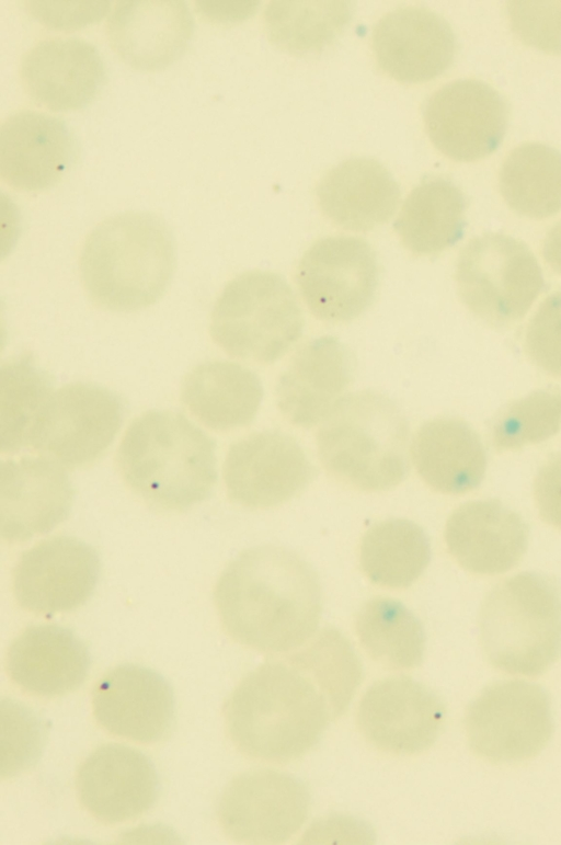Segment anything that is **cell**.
I'll use <instances>...</instances> for the list:
<instances>
[{"instance_id": "17", "label": "cell", "mask_w": 561, "mask_h": 845, "mask_svg": "<svg viewBox=\"0 0 561 845\" xmlns=\"http://www.w3.org/2000/svg\"><path fill=\"white\" fill-rule=\"evenodd\" d=\"M96 721L110 733L139 743L160 741L174 719L171 685L158 672L137 664L110 670L92 693Z\"/></svg>"}, {"instance_id": "36", "label": "cell", "mask_w": 561, "mask_h": 845, "mask_svg": "<svg viewBox=\"0 0 561 845\" xmlns=\"http://www.w3.org/2000/svg\"><path fill=\"white\" fill-rule=\"evenodd\" d=\"M560 425L561 392L537 390L499 413L492 425V443L497 450L517 449L550 438Z\"/></svg>"}, {"instance_id": "35", "label": "cell", "mask_w": 561, "mask_h": 845, "mask_svg": "<svg viewBox=\"0 0 561 845\" xmlns=\"http://www.w3.org/2000/svg\"><path fill=\"white\" fill-rule=\"evenodd\" d=\"M1 450L30 445L33 429L54 392L51 376L24 353L1 367Z\"/></svg>"}, {"instance_id": "7", "label": "cell", "mask_w": 561, "mask_h": 845, "mask_svg": "<svg viewBox=\"0 0 561 845\" xmlns=\"http://www.w3.org/2000/svg\"><path fill=\"white\" fill-rule=\"evenodd\" d=\"M302 328L291 287L270 271H249L231 279L211 311L214 342L231 356L263 364L282 357Z\"/></svg>"}, {"instance_id": "43", "label": "cell", "mask_w": 561, "mask_h": 845, "mask_svg": "<svg viewBox=\"0 0 561 845\" xmlns=\"http://www.w3.org/2000/svg\"><path fill=\"white\" fill-rule=\"evenodd\" d=\"M259 1H195L197 12L206 20L218 24L238 23L255 13Z\"/></svg>"}, {"instance_id": "42", "label": "cell", "mask_w": 561, "mask_h": 845, "mask_svg": "<svg viewBox=\"0 0 561 845\" xmlns=\"http://www.w3.org/2000/svg\"><path fill=\"white\" fill-rule=\"evenodd\" d=\"M305 835L304 842H374V833L365 822L345 815L320 820Z\"/></svg>"}, {"instance_id": "21", "label": "cell", "mask_w": 561, "mask_h": 845, "mask_svg": "<svg viewBox=\"0 0 561 845\" xmlns=\"http://www.w3.org/2000/svg\"><path fill=\"white\" fill-rule=\"evenodd\" d=\"M194 32L183 1L124 0L112 11L106 34L116 55L141 71L163 70L187 48Z\"/></svg>"}, {"instance_id": "1", "label": "cell", "mask_w": 561, "mask_h": 845, "mask_svg": "<svg viewBox=\"0 0 561 845\" xmlns=\"http://www.w3.org/2000/svg\"><path fill=\"white\" fill-rule=\"evenodd\" d=\"M227 633L251 649L282 653L316 632L322 591L313 568L279 546L252 547L224 570L214 592Z\"/></svg>"}, {"instance_id": "11", "label": "cell", "mask_w": 561, "mask_h": 845, "mask_svg": "<svg viewBox=\"0 0 561 845\" xmlns=\"http://www.w3.org/2000/svg\"><path fill=\"white\" fill-rule=\"evenodd\" d=\"M378 261L363 239L337 236L316 241L298 263L296 281L314 317L347 322L371 304L378 285Z\"/></svg>"}, {"instance_id": "30", "label": "cell", "mask_w": 561, "mask_h": 845, "mask_svg": "<svg viewBox=\"0 0 561 845\" xmlns=\"http://www.w3.org/2000/svg\"><path fill=\"white\" fill-rule=\"evenodd\" d=\"M465 212L466 198L456 184L426 178L405 198L393 228L411 252L435 254L462 238Z\"/></svg>"}, {"instance_id": "32", "label": "cell", "mask_w": 561, "mask_h": 845, "mask_svg": "<svg viewBox=\"0 0 561 845\" xmlns=\"http://www.w3.org/2000/svg\"><path fill=\"white\" fill-rule=\"evenodd\" d=\"M500 190L516 213L535 219L561 209V153L554 148L527 142L515 148L500 172Z\"/></svg>"}, {"instance_id": "10", "label": "cell", "mask_w": 561, "mask_h": 845, "mask_svg": "<svg viewBox=\"0 0 561 845\" xmlns=\"http://www.w3.org/2000/svg\"><path fill=\"white\" fill-rule=\"evenodd\" d=\"M123 420V401L112 390L90 382L68 384L53 392L30 446L61 466H83L111 445Z\"/></svg>"}, {"instance_id": "12", "label": "cell", "mask_w": 561, "mask_h": 845, "mask_svg": "<svg viewBox=\"0 0 561 845\" xmlns=\"http://www.w3.org/2000/svg\"><path fill=\"white\" fill-rule=\"evenodd\" d=\"M309 806V790L299 778L273 769H256L234 777L225 787L217 812L230 840L279 844L302 826Z\"/></svg>"}, {"instance_id": "2", "label": "cell", "mask_w": 561, "mask_h": 845, "mask_svg": "<svg viewBox=\"0 0 561 845\" xmlns=\"http://www.w3.org/2000/svg\"><path fill=\"white\" fill-rule=\"evenodd\" d=\"M337 717L330 694L299 649L250 672L225 706L234 745L251 757L274 763L307 753Z\"/></svg>"}, {"instance_id": "33", "label": "cell", "mask_w": 561, "mask_h": 845, "mask_svg": "<svg viewBox=\"0 0 561 845\" xmlns=\"http://www.w3.org/2000/svg\"><path fill=\"white\" fill-rule=\"evenodd\" d=\"M362 647L371 659L393 670L419 666L424 658L425 632L419 618L402 603L374 597L355 621Z\"/></svg>"}, {"instance_id": "3", "label": "cell", "mask_w": 561, "mask_h": 845, "mask_svg": "<svg viewBox=\"0 0 561 845\" xmlns=\"http://www.w3.org/2000/svg\"><path fill=\"white\" fill-rule=\"evenodd\" d=\"M175 261L174 237L163 219L125 212L106 218L87 237L80 273L94 304L130 312L153 305L164 294Z\"/></svg>"}, {"instance_id": "37", "label": "cell", "mask_w": 561, "mask_h": 845, "mask_svg": "<svg viewBox=\"0 0 561 845\" xmlns=\"http://www.w3.org/2000/svg\"><path fill=\"white\" fill-rule=\"evenodd\" d=\"M1 777L10 778L36 764L47 728L33 710L9 698L1 700Z\"/></svg>"}, {"instance_id": "25", "label": "cell", "mask_w": 561, "mask_h": 845, "mask_svg": "<svg viewBox=\"0 0 561 845\" xmlns=\"http://www.w3.org/2000/svg\"><path fill=\"white\" fill-rule=\"evenodd\" d=\"M444 535L449 553L463 569L486 575L511 570L528 543L523 518L497 500L460 505L447 519Z\"/></svg>"}, {"instance_id": "19", "label": "cell", "mask_w": 561, "mask_h": 845, "mask_svg": "<svg viewBox=\"0 0 561 845\" xmlns=\"http://www.w3.org/2000/svg\"><path fill=\"white\" fill-rule=\"evenodd\" d=\"M78 153L76 136L55 116L20 111L1 125L0 175L15 190L36 192L54 186Z\"/></svg>"}, {"instance_id": "38", "label": "cell", "mask_w": 561, "mask_h": 845, "mask_svg": "<svg viewBox=\"0 0 561 845\" xmlns=\"http://www.w3.org/2000/svg\"><path fill=\"white\" fill-rule=\"evenodd\" d=\"M513 32L525 44L561 54V1H508Z\"/></svg>"}, {"instance_id": "13", "label": "cell", "mask_w": 561, "mask_h": 845, "mask_svg": "<svg viewBox=\"0 0 561 845\" xmlns=\"http://www.w3.org/2000/svg\"><path fill=\"white\" fill-rule=\"evenodd\" d=\"M423 118L433 145L456 161H476L497 149L507 128L508 105L491 85L474 79L449 82L426 101Z\"/></svg>"}, {"instance_id": "24", "label": "cell", "mask_w": 561, "mask_h": 845, "mask_svg": "<svg viewBox=\"0 0 561 845\" xmlns=\"http://www.w3.org/2000/svg\"><path fill=\"white\" fill-rule=\"evenodd\" d=\"M355 357L333 336L308 341L291 357L276 385V402L294 425L321 422L352 382Z\"/></svg>"}, {"instance_id": "41", "label": "cell", "mask_w": 561, "mask_h": 845, "mask_svg": "<svg viewBox=\"0 0 561 845\" xmlns=\"http://www.w3.org/2000/svg\"><path fill=\"white\" fill-rule=\"evenodd\" d=\"M534 498L540 517L561 530V453L552 455L538 470Z\"/></svg>"}, {"instance_id": "27", "label": "cell", "mask_w": 561, "mask_h": 845, "mask_svg": "<svg viewBox=\"0 0 561 845\" xmlns=\"http://www.w3.org/2000/svg\"><path fill=\"white\" fill-rule=\"evenodd\" d=\"M322 213L335 225L352 231H369L394 214L400 187L377 160H344L327 172L316 189Z\"/></svg>"}, {"instance_id": "40", "label": "cell", "mask_w": 561, "mask_h": 845, "mask_svg": "<svg viewBox=\"0 0 561 845\" xmlns=\"http://www.w3.org/2000/svg\"><path fill=\"white\" fill-rule=\"evenodd\" d=\"M111 1H24L26 12L42 25L58 31H75L101 21L111 10Z\"/></svg>"}, {"instance_id": "14", "label": "cell", "mask_w": 561, "mask_h": 845, "mask_svg": "<svg viewBox=\"0 0 561 845\" xmlns=\"http://www.w3.org/2000/svg\"><path fill=\"white\" fill-rule=\"evenodd\" d=\"M313 468L300 445L288 434L268 430L233 443L224 464L229 498L245 507L267 509L299 494Z\"/></svg>"}, {"instance_id": "16", "label": "cell", "mask_w": 561, "mask_h": 845, "mask_svg": "<svg viewBox=\"0 0 561 845\" xmlns=\"http://www.w3.org/2000/svg\"><path fill=\"white\" fill-rule=\"evenodd\" d=\"M445 713L444 703L432 689L411 677L394 676L366 690L359 701L357 723L377 749L412 755L434 744Z\"/></svg>"}, {"instance_id": "20", "label": "cell", "mask_w": 561, "mask_h": 845, "mask_svg": "<svg viewBox=\"0 0 561 845\" xmlns=\"http://www.w3.org/2000/svg\"><path fill=\"white\" fill-rule=\"evenodd\" d=\"M0 488L1 536L9 543L53 530L68 517L75 494L62 466L44 456L3 461Z\"/></svg>"}, {"instance_id": "8", "label": "cell", "mask_w": 561, "mask_h": 845, "mask_svg": "<svg viewBox=\"0 0 561 845\" xmlns=\"http://www.w3.org/2000/svg\"><path fill=\"white\" fill-rule=\"evenodd\" d=\"M456 283L465 306L494 327L523 318L545 286L541 269L527 245L494 232L473 238L461 250Z\"/></svg>"}, {"instance_id": "23", "label": "cell", "mask_w": 561, "mask_h": 845, "mask_svg": "<svg viewBox=\"0 0 561 845\" xmlns=\"http://www.w3.org/2000/svg\"><path fill=\"white\" fill-rule=\"evenodd\" d=\"M373 49L380 68L403 83L432 80L451 65L456 41L449 24L422 7L387 13L376 24Z\"/></svg>"}, {"instance_id": "29", "label": "cell", "mask_w": 561, "mask_h": 845, "mask_svg": "<svg viewBox=\"0 0 561 845\" xmlns=\"http://www.w3.org/2000/svg\"><path fill=\"white\" fill-rule=\"evenodd\" d=\"M181 399L199 422L216 431L250 424L263 399L259 376L240 364L205 362L184 378Z\"/></svg>"}, {"instance_id": "31", "label": "cell", "mask_w": 561, "mask_h": 845, "mask_svg": "<svg viewBox=\"0 0 561 845\" xmlns=\"http://www.w3.org/2000/svg\"><path fill=\"white\" fill-rule=\"evenodd\" d=\"M430 559L431 545L425 532L403 518L375 524L365 533L359 547L364 573L371 582L386 587L410 586Z\"/></svg>"}, {"instance_id": "4", "label": "cell", "mask_w": 561, "mask_h": 845, "mask_svg": "<svg viewBox=\"0 0 561 845\" xmlns=\"http://www.w3.org/2000/svg\"><path fill=\"white\" fill-rule=\"evenodd\" d=\"M215 450V441L181 413L152 410L128 426L117 464L128 486L149 503L182 511L210 495Z\"/></svg>"}, {"instance_id": "22", "label": "cell", "mask_w": 561, "mask_h": 845, "mask_svg": "<svg viewBox=\"0 0 561 845\" xmlns=\"http://www.w3.org/2000/svg\"><path fill=\"white\" fill-rule=\"evenodd\" d=\"M20 78L28 96L54 112L89 105L106 80L98 48L79 38L37 43L22 57Z\"/></svg>"}, {"instance_id": "39", "label": "cell", "mask_w": 561, "mask_h": 845, "mask_svg": "<svg viewBox=\"0 0 561 845\" xmlns=\"http://www.w3.org/2000/svg\"><path fill=\"white\" fill-rule=\"evenodd\" d=\"M525 344L537 367L561 376V292L540 304L528 323Z\"/></svg>"}, {"instance_id": "26", "label": "cell", "mask_w": 561, "mask_h": 845, "mask_svg": "<svg viewBox=\"0 0 561 845\" xmlns=\"http://www.w3.org/2000/svg\"><path fill=\"white\" fill-rule=\"evenodd\" d=\"M91 665L87 646L70 629L55 625H33L11 643L7 671L27 693L53 697L78 688Z\"/></svg>"}, {"instance_id": "9", "label": "cell", "mask_w": 561, "mask_h": 845, "mask_svg": "<svg viewBox=\"0 0 561 845\" xmlns=\"http://www.w3.org/2000/svg\"><path fill=\"white\" fill-rule=\"evenodd\" d=\"M551 700L539 684L505 680L486 686L466 709L470 750L493 764H515L537 756L550 742Z\"/></svg>"}, {"instance_id": "5", "label": "cell", "mask_w": 561, "mask_h": 845, "mask_svg": "<svg viewBox=\"0 0 561 845\" xmlns=\"http://www.w3.org/2000/svg\"><path fill=\"white\" fill-rule=\"evenodd\" d=\"M409 422L388 396L362 390L341 397L317 432L325 470L354 489L378 492L409 473Z\"/></svg>"}, {"instance_id": "15", "label": "cell", "mask_w": 561, "mask_h": 845, "mask_svg": "<svg viewBox=\"0 0 561 845\" xmlns=\"http://www.w3.org/2000/svg\"><path fill=\"white\" fill-rule=\"evenodd\" d=\"M101 571L95 549L69 536L41 541L20 557L13 592L21 607L51 615L73 610L93 594Z\"/></svg>"}, {"instance_id": "44", "label": "cell", "mask_w": 561, "mask_h": 845, "mask_svg": "<svg viewBox=\"0 0 561 845\" xmlns=\"http://www.w3.org/2000/svg\"><path fill=\"white\" fill-rule=\"evenodd\" d=\"M542 253L549 266L561 276V220L547 233Z\"/></svg>"}, {"instance_id": "6", "label": "cell", "mask_w": 561, "mask_h": 845, "mask_svg": "<svg viewBox=\"0 0 561 845\" xmlns=\"http://www.w3.org/2000/svg\"><path fill=\"white\" fill-rule=\"evenodd\" d=\"M484 655L495 669L538 676L561 656V584L538 572H522L495 585L479 615Z\"/></svg>"}, {"instance_id": "28", "label": "cell", "mask_w": 561, "mask_h": 845, "mask_svg": "<svg viewBox=\"0 0 561 845\" xmlns=\"http://www.w3.org/2000/svg\"><path fill=\"white\" fill-rule=\"evenodd\" d=\"M411 455L420 477L434 490L459 494L476 489L486 468L484 447L462 420L436 418L421 425Z\"/></svg>"}, {"instance_id": "34", "label": "cell", "mask_w": 561, "mask_h": 845, "mask_svg": "<svg viewBox=\"0 0 561 845\" xmlns=\"http://www.w3.org/2000/svg\"><path fill=\"white\" fill-rule=\"evenodd\" d=\"M352 16L351 1H272L264 22L274 45L290 54L309 55L333 44Z\"/></svg>"}, {"instance_id": "18", "label": "cell", "mask_w": 561, "mask_h": 845, "mask_svg": "<svg viewBox=\"0 0 561 845\" xmlns=\"http://www.w3.org/2000/svg\"><path fill=\"white\" fill-rule=\"evenodd\" d=\"M159 790L158 772L151 760L117 743L95 749L77 776L82 806L105 823L125 822L145 813L156 803Z\"/></svg>"}]
</instances>
